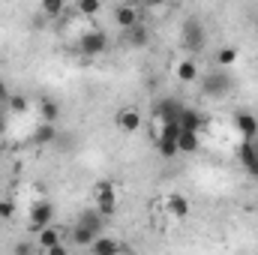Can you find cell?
Returning a JSON list of instances; mask_svg holds the SVG:
<instances>
[{
	"instance_id": "cb8c5ba5",
	"label": "cell",
	"mask_w": 258,
	"mask_h": 255,
	"mask_svg": "<svg viewBox=\"0 0 258 255\" xmlns=\"http://www.w3.org/2000/svg\"><path fill=\"white\" fill-rule=\"evenodd\" d=\"M27 108H30V102H27L24 96H18V93H12V96H9V111H15V114H24Z\"/></svg>"
},
{
	"instance_id": "7c38bea8",
	"label": "cell",
	"mask_w": 258,
	"mask_h": 255,
	"mask_svg": "<svg viewBox=\"0 0 258 255\" xmlns=\"http://www.w3.org/2000/svg\"><path fill=\"white\" fill-rule=\"evenodd\" d=\"M234 123H237V129H240V135H243V141H255V135H258V120H255V114H237L234 117Z\"/></svg>"
},
{
	"instance_id": "3957f363",
	"label": "cell",
	"mask_w": 258,
	"mask_h": 255,
	"mask_svg": "<svg viewBox=\"0 0 258 255\" xmlns=\"http://www.w3.org/2000/svg\"><path fill=\"white\" fill-rule=\"evenodd\" d=\"M51 216H54V204L51 201H36L33 207H30V231H42V228H48L51 225Z\"/></svg>"
},
{
	"instance_id": "5b68a950",
	"label": "cell",
	"mask_w": 258,
	"mask_h": 255,
	"mask_svg": "<svg viewBox=\"0 0 258 255\" xmlns=\"http://www.w3.org/2000/svg\"><path fill=\"white\" fill-rule=\"evenodd\" d=\"M180 111H183V105H180L177 99H171V96H165V99H159V102L153 105V117H156L159 123H171V120H177Z\"/></svg>"
},
{
	"instance_id": "9a60e30c",
	"label": "cell",
	"mask_w": 258,
	"mask_h": 255,
	"mask_svg": "<svg viewBox=\"0 0 258 255\" xmlns=\"http://www.w3.org/2000/svg\"><path fill=\"white\" fill-rule=\"evenodd\" d=\"M126 42L132 48H144L147 42H150V30H147V24H135V27H129L126 30Z\"/></svg>"
},
{
	"instance_id": "7a4b0ae2",
	"label": "cell",
	"mask_w": 258,
	"mask_h": 255,
	"mask_svg": "<svg viewBox=\"0 0 258 255\" xmlns=\"http://www.w3.org/2000/svg\"><path fill=\"white\" fill-rule=\"evenodd\" d=\"M78 48H81V54H87V57L105 54V51H108V33H105V30H90V33H84V36L78 39Z\"/></svg>"
},
{
	"instance_id": "4316f807",
	"label": "cell",
	"mask_w": 258,
	"mask_h": 255,
	"mask_svg": "<svg viewBox=\"0 0 258 255\" xmlns=\"http://www.w3.org/2000/svg\"><path fill=\"white\" fill-rule=\"evenodd\" d=\"M12 216H15V204L9 198H3L0 201V219H12Z\"/></svg>"
},
{
	"instance_id": "603a6c76",
	"label": "cell",
	"mask_w": 258,
	"mask_h": 255,
	"mask_svg": "<svg viewBox=\"0 0 258 255\" xmlns=\"http://www.w3.org/2000/svg\"><path fill=\"white\" fill-rule=\"evenodd\" d=\"M234 60H237V48H231V45H228V48H219V54H216V63L222 66V69H228Z\"/></svg>"
},
{
	"instance_id": "30bf717a",
	"label": "cell",
	"mask_w": 258,
	"mask_h": 255,
	"mask_svg": "<svg viewBox=\"0 0 258 255\" xmlns=\"http://www.w3.org/2000/svg\"><path fill=\"white\" fill-rule=\"evenodd\" d=\"M114 21H117L123 30L135 27V24H141V18H138V9H135L132 3H120V6L114 9Z\"/></svg>"
},
{
	"instance_id": "44dd1931",
	"label": "cell",
	"mask_w": 258,
	"mask_h": 255,
	"mask_svg": "<svg viewBox=\"0 0 258 255\" xmlns=\"http://www.w3.org/2000/svg\"><path fill=\"white\" fill-rule=\"evenodd\" d=\"M39 111H42V123H54L57 114H60V105L54 99H42L39 102Z\"/></svg>"
},
{
	"instance_id": "4fadbf2b",
	"label": "cell",
	"mask_w": 258,
	"mask_h": 255,
	"mask_svg": "<svg viewBox=\"0 0 258 255\" xmlns=\"http://www.w3.org/2000/svg\"><path fill=\"white\" fill-rule=\"evenodd\" d=\"M165 207H168V213L177 216V219H186V216H189V201H186L180 192H171V195L165 198Z\"/></svg>"
},
{
	"instance_id": "ba28073f",
	"label": "cell",
	"mask_w": 258,
	"mask_h": 255,
	"mask_svg": "<svg viewBox=\"0 0 258 255\" xmlns=\"http://www.w3.org/2000/svg\"><path fill=\"white\" fill-rule=\"evenodd\" d=\"M78 225L81 228H87V231H93L96 237H102V228H105V216L93 207V210H84L81 216H78Z\"/></svg>"
},
{
	"instance_id": "83f0119b",
	"label": "cell",
	"mask_w": 258,
	"mask_h": 255,
	"mask_svg": "<svg viewBox=\"0 0 258 255\" xmlns=\"http://www.w3.org/2000/svg\"><path fill=\"white\" fill-rule=\"evenodd\" d=\"M15 255H33V240H21V243H15Z\"/></svg>"
},
{
	"instance_id": "277c9868",
	"label": "cell",
	"mask_w": 258,
	"mask_h": 255,
	"mask_svg": "<svg viewBox=\"0 0 258 255\" xmlns=\"http://www.w3.org/2000/svg\"><path fill=\"white\" fill-rule=\"evenodd\" d=\"M96 210L108 219L117 210V192L111 183H96Z\"/></svg>"
},
{
	"instance_id": "9c48e42d",
	"label": "cell",
	"mask_w": 258,
	"mask_h": 255,
	"mask_svg": "<svg viewBox=\"0 0 258 255\" xmlns=\"http://www.w3.org/2000/svg\"><path fill=\"white\" fill-rule=\"evenodd\" d=\"M240 162L252 177H258V141H243L240 144Z\"/></svg>"
},
{
	"instance_id": "d6986e66",
	"label": "cell",
	"mask_w": 258,
	"mask_h": 255,
	"mask_svg": "<svg viewBox=\"0 0 258 255\" xmlns=\"http://www.w3.org/2000/svg\"><path fill=\"white\" fill-rule=\"evenodd\" d=\"M198 63L195 60H180L177 63V81H183V84H192V81H198Z\"/></svg>"
},
{
	"instance_id": "8992f818",
	"label": "cell",
	"mask_w": 258,
	"mask_h": 255,
	"mask_svg": "<svg viewBox=\"0 0 258 255\" xmlns=\"http://www.w3.org/2000/svg\"><path fill=\"white\" fill-rule=\"evenodd\" d=\"M204 39H207L204 24H201V21H195V18H189V21L183 24V45H186L189 51H198V48L204 45Z\"/></svg>"
},
{
	"instance_id": "f1b7e54d",
	"label": "cell",
	"mask_w": 258,
	"mask_h": 255,
	"mask_svg": "<svg viewBox=\"0 0 258 255\" xmlns=\"http://www.w3.org/2000/svg\"><path fill=\"white\" fill-rule=\"evenodd\" d=\"M45 255H69V249H66L63 243H57V246H51V249H48Z\"/></svg>"
},
{
	"instance_id": "8fae6325",
	"label": "cell",
	"mask_w": 258,
	"mask_h": 255,
	"mask_svg": "<svg viewBox=\"0 0 258 255\" xmlns=\"http://www.w3.org/2000/svg\"><path fill=\"white\" fill-rule=\"evenodd\" d=\"M90 252H93V255H120V240H117V237L102 234V237H96V240H93Z\"/></svg>"
},
{
	"instance_id": "ac0fdd59",
	"label": "cell",
	"mask_w": 258,
	"mask_h": 255,
	"mask_svg": "<svg viewBox=\"0 0 258 255\" xmlns=\"http://www.w3.org/2000/svg\"><path fill=\"white\" fill-rule=\"evenodd\" d=\"M57 141V126L54 123H39L33 129V144H51Z\"/></svg>"
},
{
	"instance_id": "2e32d148",
	"label": "cell",
	"mask_w": 258,
	"mask_h": 255,
	"mask_svg": "<svg viewBox=\"0 0 258 255\" xmlns=\"http://www.w3.org/2000/svg\"><path fill=\"white\" fill-rule=\"evenodd\" d=\"M198 147H201V135L180 129V135H177V153H195Z\"/></svg>"
},
{
	"instance_id": "52a82bcc",
	"label": "cell",
	"mask_w": 258,
	"mask_h": 255,
	"mask_svg": "<svg viewBox=\"0 0 258 255\" xmlns=\"http://www.w3.org/2000/svg\"><path fill=\"white\" fill-rule=\"evenodd\" d=\"M177 123H180L183 132H198V135H201V129H204L207 120H204V114H201V111H195V108H186V105H183V111H180Z\"/></svg>"
},
{
	"instance_id": "484cf974",
	"label": "cell",
	"mask_w": 258,
	"mask_h": 255,
	"mask_svg": "<svg viewBox=\"0 0 258 255\" xmlns=\"http://www.w3.org/2000/svg\"><path fill=\"white\" fill-rule=\"evenodd\" d=\"M42 9H45L48 15H60V12H63V0H45Z\"/></svg>"
},
{
	"instance_id": "ffe728a7",
	"label": "cell",
	"mask_w": 258,
	"mask_h": 255,
	"mask_svg": "<svg viewBox=\"0 0 258 255\" xmlns=\"http://www.w3.org/2000/svg\"><path fill=\"white\" fill-rule=\"evenodd\" d=\"M156 150H159V156L174 159L177 156V141L174 138H165V135H156Z\"/></svg>"
},
{
	"instance_id": "e0dca14e",
	"label": "cell",
	"mask_w": 258,
	"mask_h": 255,
	"mask_svg": "<svg viewBox=\"0 0 258 255\" xmlns=\"http://www.w3.org/2000/svg\"><path fill=\"white\" fill-rule=\"evenodd\" d=\"M36 243H39V246L48 252L51 246H57V243H63V240H60V231H57L54 225H48V228H42V231L36 234Z\"/></svg>"
},
{
	"instance_id": "5bb4252c",
	"label": "cell",
	"mask_w": 258,
	"mask_h": 255,
	"mask_svg": "<svg viewBox=\"0 0 258 255\" xmlns=\"http://www.w3.org/2000/svg\"><path fill=\"white\" fill-rule=\"evenodd\" d=\"M117 126L123 129V132H135V129H141V114H138L135 108H123V111H117Z\"/></svg>"
},
{
	"instance_id": "f546056e",
	"label": "cell",
	"mask_w": 258,
	"mask_h": 255,
	"mask_svg": "<svg viewBox=\"0 0 258 255\" xmlns=\"http://www.w3.org/2000/svg\"><path fill=\"white\" fill-rule=\"evenodd\" d=\"M3 99H6V102H9V90H6V84H3V81H0V102H3Z\"/></svg>"
},
{
	"instance_id": "d4e9b609",
	"label": "cell",
	"mask_w": 258,
	"mask_h": 255,
	"mask_svg": "<svg viewBox=\"0 0 258 255\" xmlns=\"http://www.w3.org/2000/svg\"><path fill=\"white\" fill-rule=\"evenodd\" d=\"M102 6H99V0H78V12L81 15H96Z\"/></svg>"
},
{
	"instance_id": "7402d4cb",
	"label": "cell",
	"mask_w": 258,
	"mask_h": 255,
	"mask_svg": "<svg viewBox=\"0 0 258 255\" xmlns=\"http://www.w3.org/2000/svg\"><path fill=\"white\" fill-rule=\"evenodd\" d=\"M72 240H75L78 246H93L96 234H93V231H87V228H81V225H75V228H72Z\"/></svg>"
},
{
	"instance_id": "6da1fadb",
	"label": "cell",
	"mask_w": 258,
	"mask_h": 255,
	"mask_svg": "<svg viewBox=\"0 0 258 255\" xmlns=\"http://www.w3.org/2000/svg\"><path fill=\"white\" fill-rule=\"evenodd\" d=\"M228 87H231V78H228L225 69H213V72H204V75H201V93L210 96V99L225 96Z\"/></svg>"
}]
</instances>
